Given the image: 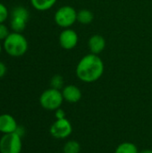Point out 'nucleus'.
<instances>
[{"label":"nucleus","mask_w":152,"mask_h":153,"mask_svg":"<svg viewBox=\"0 0 152 153\" xmlns=\"http://www.w3.org/2000/svg\"><path fill=\"white\" fill-rule=\"evenodd\" d=\"M62 95L64 98V100H65L68 103H77L82 99V91L81 89L73 84H68L65 85L62 89Z\"/></svg>","instance_id":"9"},{"label":"nucleus","mask_w":152,"mask_h":153,"mask_svg":"<svg viewBox=\"0 0 152 153\" xmlns=\"http://www.w3.org/2000/svg\"><path fill=\"white\" fill-rule=\"evenodd\" d=\"M2 49H3V45H2V44H1V42H0V55H1Z\"/></svg>","instance_id":"22"},{"label":"nucleus","mask_w":152,"mask_h":153,"mask_svg":"<svg viewBox=\"0 0 152 153\" xmlns=\"http://www.w3.org/2000/svg\"><path fill=\"white\" fill-rule=\"evenodd\" d=\"M94 13L89 9H82L77 12V22L81 24L87 25L93 22Z\"/></svg>","instance_id":"13"},{"label":"nucleus","mask_w":152,"mask_h":153,"mask_svg":"<svg viewBox=\"0 0 152 153\" xmlns=\"http://www.w3.org/2000/svg\"><path fill=\"white\" fill-rule=\"evenodd\" d=\"M29 18L30 13L27 8L22 5L15 6L11 13L10 27L12 30L15 32H22L27 26Z\"/></svg>","instance_id":"5"},{"label":"nucleus","mask_w":152,"mask_h":153,"mask_svg":"<svg viewBox=\"0 0 152 153\" xmlns=\"http://www.w3.org/2000/svg\"><path fill=\"white\" fill-rule=\"evenodd\" d=\"M9 17V11L7 7L3 4L0 3V23H4V22Z\"/></svg>","instance_id":"17"},{"label":"nucleus","mask_w":152,"mask_h":153,"mask_svg":"<svg viewBox=\"0 0 152 153\" xmlns=\"http://www.w3.org/2000/svg\"><path fill=\"white\" fill-rule=\"evenodd\" d=\"M54 21L63 29L70 28L77 22V11L71 5H63L56 11Z\"/></svg>","instance_id":"4"},{"label":"nucleus","mask_w":152,"mask_h":153,"mask_svg":"<svg viewBox=\"0 0 152 153\" xmlns=\"http://www.w3.org/2000/svg\"><path fill=\"white\" fill-rule=\"evenodd\" d=\"M104 70L105 65L101 57L90 53L80 59L75 68V74L81 82L91 83L102 77Z\"/></svg>","instance_id":"1"},{"label":"nucleus","mask_w":152,"mask_h":153,"mask_svg":"<svg viewBox=\"0 0 152 153\" xmlns=\"http://www.w3.org/2000/svg\"><path fill=\"white\" fill-rule=\"evenodd\" d=\"M88 48L90 53L99 55L106 48V39L100 34H94L88 40Z\"/></svg>","instance_id":"11"},{"label":"nucleus","mask_w":152,"mask_h":153,"mask_svg":"<svg viewBox=\"0 0 152 153\" xmlns=\"http://www.w3.org/2000/svg\"><path fill=\"white\" fill-rule=\"evenodd\" d=\"M49 133L55 139L64 140L72 134L73 126L67 118L56 119V121L50 126Z\"/></svg>","instance_id":"7"},{"label":"nucleus","mask_w":152,"mask_h":153,"mask_svg":"<svg viewBox=\"0 0 152 153\" xmlns=\"http://www.w3.org/2000/svg\"><path fill=\"white\" fill-rule=\"evenodd\" d=\"M65 81L62 75L60 74H56L54 75L51 80H50V87L56 89V90H60L62 91V89L65 87Z\"/></svg>","instance_id":"16"},{"label":"nucleus","mask_w":152,"mask_h":153,"mask_svg":"<svg viewBox=\"0 0 152 153\" xmlns=\"http://www.w3.org/2000/svg\"><path fill=\"white\" fill-rule=\"evenodd\" d=\"M80 152L81 144L75 140L67 141L63 147V153H80Z\"/></svg>","instance_id":"15"},{"label":"nucleus","mask_w":152,"mask_h":153,"mask_svg":"<svg viewBox=\"0 0 152 153\" xmlns=\"http://www.w3.org/2000/svg\"><path fill=\"white\" fill-rule=\"evenodd\" d=\"M115 153H140V152L138 150V147L134 143L125 142L120 143L116 147Z\"/></svg>","instance_id":"14"},{"label":"nucleus","mask_w":152,"mask_h":153,"mask_svg":"<svg viewBox=\"0 0 152 153\" xmlns=\"http://www.w3.org/2000/svg\"><path fill=\"white\" fill-rule=\"evenodd\" d=\"M3 48L12 57H20L26 54L29 43L22 32L12 31L3 42Z\"/></svg>","instance_id":"2"},{"label":"nucleus","mask_w":152,"mask_h":153,"mask_svg":"<svg viewBox=\"0 0 152 153\" xmlns=\"http://www.w3.org/2000/svg\"><path fill=\"white\" fill-rule=\"evenodd\" d=\"M6 72H7V67H6L5 64L3 63L2 61H0V78L4 77L5 75Z\"/></svg>","instance_id":"20"},{"label":"nucleus","mask_w":152,"mask_h":153,"mask_svg":"<svg viewBox=\"0 0 152 153\" xmlns=\"http://www.w3.org/2000/svg\"><path fill=\"white\" fill-rule=\"evenodd\" d=\"M15 118L10 114L0 115V133L3 134L15 133L18 128Z\"/></svg>","instance_id":"10"},{"label":"nucleus","mask_w":152,"mask_h":153,"mask_svg":"<svg viewBox=\"0 0 152 153\" xmlns=\"http://www.w3.org/2000/svg\"><path fill=\"white\" fill-rule=\"evenodd\" d=\"M64 102L62 91L54 88L45 90L39 96L40 106L48 111H55L61 108Z\"/></svg>","instance_id":"3"},{"label":"nucleus","mask_w":152,"mask_h":153,"mask_svg":"<svg viewBox=\"0 0 152 153\" xmlns=\"http://www.w3.org/2000/svg\"><path fill=\"white\" fill-rule=\"evenodd\" d=\"M65 112L64 111V109H62L61 108L55 110V117L56 119H64V118H66L65 117Z\"/></svg>","instance_id":"19"},{"label":"nucleus","mask_w":152,"mask_h":153,"mask_svg":"<svg viewBox=\"0 0 152 153\" xmlns=\"http://www.w3.org/2000/svg\"><path fill=\"white\" fill-rule=\"evenodd\" d=\"M17 133L3 134L0 138V153H21L22 141Z\"/></svg>","instance_id":"6"},{"label":"nucleus","mask_w":152,"mask_h":153,"mask_svg":"<svg viewBox=\"0 0 152 153\" xmlns=\"http://www.w3.org/2000/svg\"><path fill=\"white\" fill-rule=\"evenodd\" d=\"M31 6L39 12H45L51 9L57 0H30Z\"/></svg>","instance_id":"12"},{"label":"nucleus","mask_w":152,"mask_h":153,"mask_svg":"<svg viewBox=\"0 0 152 153\" xmlns=\"http://www.w3.org/2000/svg\"><path fill=\"white\" fill-rule=\"evenodd\" d=\"M10 34L9 28L4 23H0V41L4 40L6 37Z\"/></svg>","instance_id":"18"},{"label":"nucleus","mask_w":152,"mask_h":153,"mask_svg":"<svg viewBox=\"0 0 152 153\" xmlns=\"http://www.w3.org/2000/svg\"><path fill=\"white\" fill-rule=\"evenodd\" d=\"M140 153H152L151 149H145V150H142V152H140Z\"/></svg>","instance_id":"21"},{"label":"nucleus","mask_w":152,"mask_h":153,"mask_svg":"<svg viewBox=\"0 0 152 153\" xmlns=\"http://www.w3.org/2000/svg\"><path fill=\"white\" fill-rule=\"evenodd\" d=\"M58 42L62 48L71 50L77 46L79 42V36L77 32L71 28L64 29L59 34Z\"/></svg>","instance_id":"8"}]
</instances>
